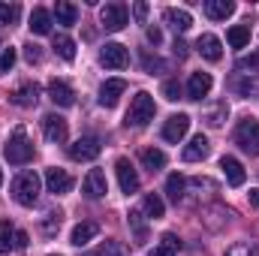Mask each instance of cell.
<instances>
[{"label": "cell", "instance_id": "1f68e13d", "mask_svg": "<svg viewBox=\"0 0 259 256\" xmlns=\"http://www.w3.org/2000/svg\"><path fill=\"white\" fill-rule=\"evenodd\" d=\"M142 66H145V72H151V75H160V72L169 69V64H166L163 58H157V55H151V52H142Z\"/></svg>", "mask_w": 259, "mask_h": 256}, {"label": "cell", "instance_id": "b9f144b4", "mask_svg": "<svg viewBox=\"0 0 259 256\" xmlns=\"http://www.w3.org/2000/svg\"><path fill=\"white\" fill-rule=\"evenodd\" d=\"M88 256H121V247H118L115 241H106L97 253H88Z\"/></svg>", "mask_w": 259, "mask_h": 256}, {"label": "cell", "instance_id": "ab89813d", "mask_svg": "<svg viewBox=\"0 0 259 256\" xmlns=\"http://www.w3.org/2000/svg\"><path fill=\"white\" fill-rule=\"evenodd\" d=\"M238 69H250V72H259V52L247 55V58H238Z\"/></svg>", "mask_w": 259, "mask_h": 256}, {"label": "cell", "instance_id": "d590c367", "mask_svg": "<svg viewBox=\"0 0 259 256\" xmlns=\"http://www.w3.org/2000/svg\"><path fill=\"white\" fill-rule=\"evenodd\" d=\"M15 58H18V55H15V49H12V46H6V49L0 52V72H9V69L15 66Z\"/></svg>", "mask_w": 259, "mask_h": 256}, {"label": "cell", "instance_id": "7402d4cb", "mask_svg": "<svg viewBox=\"0 0 259 256\" xmlns=\"http://www.w3.org/2000/svg\"><path fill=\"white\" fill-rule=\"evenodd\" d=\"M30 33H36V36L52 33V12H49V9L36 6V9L30 12Z\"/></svg>", "mask_w": 259, "mask_h": 256}, {"label": "cell", "instance_id": "44dd1931", "mask_svg": "<svg viewBox=\"0 0 259 256\" xmlns=\"http://www.w3.org/2000/svg\"><path fill=\"white\" fill-rule=\"evenodd\" d=\"M208 151H211V145H208V139L199 133V136L190 139V145L184 148V160H187V163H199V160L208 157Z\"/></svg>", "mask_w": 259, "mask_h": 256}, {"label": "cell", "instance_id": "e0dca14e", "mask_svg": "<svg viewBox=\"0 0 259 256\" xmlns=\"http://www.w3.org/2000/svg\"><path fill=\"white\" fill-rule=\"evenodd\" d=\"M220 169H223V175H226V181H229L232 187H241V184L247 181V172H244V166H241L235 157H223V160H220Z\"/></svg>", "mask_w": 259, "mask_h": 256}, {"label": "cell", "instance_id": "4dcf8cb0", "mask_svg": "<svg viewBox=\"0 0 259 256\" xmlns=\"http://www.w3.org/2000/svg\"><path fill=\"white\" fill-rule=\"evenodd\" d=\"M55 52H58L64 61H75V42H72L66 33H58V36H55Z\"/></svg>", "mask_w": 259, "mask_h": 256}, {"label": "cell", "instance_id": "8d00e7d4", "mask_svg": "<svg viewBox=\"0 0 259 256\" xmlns=\"http://www.w3.org/2000/svg\"><path fill=\"white\" fill-rule=\"evenodd\" d=\"M163 97H166L169 103H175V100H181V84H178L175 78H169V81L163 84Z\"/></svg>", "mask_w": 259, "mask_h": 256}, {"label": "cell", "instance_id": "7dc6e473", "mask_svg": "<svg viewBox=\"0 0 259 256\" xmlns=\"http://www.w3.org/2000/svg\"><path fill=\"white\" fill-rule=\"evenodd\" d=\"M247 196H250V205H253V208H259V187H256V190H250Z\"/></svg>", "mask_w": 259, "mask_h": 256}, {"label": "cell", "instance_id": "4fadbf2b", "mask_svg": "<svg viewBox=\"0 0 259 256\" xmlns=\"http://www.w3.org/2000/svg\"><path fill=\"white\" fill-rule=\"evenodd\" d=\"M115 172H118V184H121V190L127 193V196L139 190V175H136V169H133V163H130L127 157H121V160L115 163Z\"/></svg>", "mask_w": 259, "mask_h": 256}, {"label": "cell", "instance_id": "ee69618b", "mask_svg": "<svg viewBox=\"0 0 259 256\" xmlns=\"http://www.w3.org/2000/svg\"><path fill=\"white\" fill-rule=\"evenodd\" d=\"M133 15H136V18L142 21V18L148 15V3H136V6H133Z\"/></svg>", "mask_w": 259, "mask_h": 256}, {"label": "cell", "instance_id": "6da1fadb", "mask_svg": "<svg viewBox=\"0 0 259 256\" xmlns=\"http://www.w3.org/2000/svg\"><path fill=\"white\" fill-rule=\"evenodd\" d=\"M157 115V106H154V97L148 91H139L133 100H130V112H127V127H148Z\"/></svg>", "mask_w": 259, "mask_h": 256}, {"label": "cell", "instance_id": "74e56055", "mask_svg": "<svg viewBox=\"0 0 259 256\" xmlns=\"http://www.w3.org/2000/svg\"><path fill=\"white\" fill-rule=\"evenodd\" d=\"M226 115H229V109H226V103H220L214 112H208V124H211V127H220V124L226 121Z\"/></svg>", "mask_w": 259, "mask_h": 256}, {"label": "cell", "instance_id": "3957f363", "mask_svg": "<svg viewBox=\"0 0 259 256\" xmlns=\"http://www.w3.org/2000/svg\"><path fill=\"white\" fill-rule=\"evenodd\" d=\"M3 154H6V160L12 163V166H24V163H30L33 160V142L27 139V133L18 127L12 133V139L6 142V148H3Z\"/></svg>", "mask_w": 259, "mask_h": 256}, {"label": "cell", "instance_id": "277c9868", "mask_svg": "<svg viewBox=\"0 0 259 256\" xmlns=\"http://www.w3.org/2000/svg\"><path fill=\"white\" fill-rule=\"evenodd\" d=\"M235 145L250 154V157H259V121L256 118H244L238 130H235Z\"/></svg>", "mask_w": 259, "mask_h": 256}, {"label": "cell", "instance_id": "52a82bcc", "mask_svg": "<svg viewBox=\"0 0 259 256\" xmlns=\"http://www.w3.org/2000/svg\"><path fill=\"white\" fill-rule=\"evenodd\" d=\"M100 64L109 66V69H124L130 64V52L121 42H106L103 52H100Z\"/></svg>", "mask_w": 259, "mask_h": 256}, {"label": "cell", "instance_id": "f546056e", "mask_svg": "<svg viewBox=\"0 0 259 256\" xmlns=\"http://www.w3.org/2000/svg\"><path fill=\"white\" fill-rule=\"evenodd\" d=\"M142 208H145V214H148V217H154V220L166 214V205H163V199H160L157 193H148V196H145V202H142Z\"/></svg>", "mask_w": 259, "mask_h": 256}, {"label": "cell", "instance_id": "ffe728a7", "mask_svg": "<svg viewBox=\"0 0 259 256\" xmlns=\"http://www.w3.org/2000/svg\"><path fill=\"white\" fill-rule=\"evenodd\" d=\"M97 232H100V226H97L94 220H84V223H78V226L72 229V235H69V244H75V247H84V244H91V241L97 238Z\"/></svg>", "mask_w": 259, "mask_h": 256}, {"label": "cell", "instance_id": "d6a6232c", "mask_svg": "<svg viewBox=\"0 0 259 256\" xmlns=\"http://www.w3.org/2000/svg\"><path fill=\"white\" fill-rule=\"evenodd\" d=\"M15 247V229L9 220H0V253H9Z\"/></svg>", "mask_w": 259, "mask_h": 256}, {"label": "cell", "instance_id": "9c48e42d", "mask_svg": "<svg viewBox=\"0 0 259 256\" xmlns=\"http://www.w3.org/2000/svg\"><path fill=\"white\" fill-rule=\"evenodd\" d=\"M42 133L52 145H64L66 136H69V127H66V121L61 115H46L42 118Z\"/></svg>", "mask_w": 259, "mask_h": 256}, {"label": "cell", "instance_id": "ba28073f", "mask_svg": "<svg viewBox=\"0 0 259 256\" xmlns=\"http://www.w3.org/2000/svg\"><path fill=\"white\" fill-rule=\"evenodd\" d=\"M81 193H84L88 199H103V196L109 193L106 172H103V169H91V172L84 175V181H81Z\"/></svg>", "mask_w": 259, "mask_h": 256}, {"label": "cell", "instance_id": "8fae6325", "mask_svg": "<svg viewBox=\"0 0 259 256\" xmlns=\"http://www.w3.org/2000/svg\"><path fill=\"white\" fill-rule=\"evenodd\" d=\"M124 91H127V81H124V78H109V81H103V88H100V106L115 109Z\"/></svg>", "mask_w": 259, "mask_h": 256}, {"label": "cell", "instance_id": "9a60e30c", "mask_svg": "<svg viewBox=\"0 0 259 256\" xmlns=\"http://www.w3.org/2000/svg\"><path fill=\"white\" fill-rule=\"evenodd\" d=\"M163 18H166V24H169L175 33H187V30L193 27V15H190L187 9H175V6H169V9L163 12Z\"/></svg>", "mask_w": 259, "mask_h": 256}, {"label": "cell", "instance_id": "60d3db41", "mask_svg": "<svg viewBox=\"0 0 259 256\" xmlns=\"http://www.w3.org/2000/svg\"><path fill=\"white\" fill-rule=\"evenodd\" d=\"M24 58H27L30 64H39V61H42V49H39L36 42H27V46H24Z\"/></svg>", "mask_w": 259, "mask_h": 256}, {"label": "cell", "instance_id": "7a4b0ae2", "mask_svg": "<svg viewBox=\"0 0 259 256\" xmlns=\"http://www.w3.org/2000/svg\"><path fill=\"white\" fill-rule=\"evenodd\" d=\"M12 199H15L18 205H24V208L36 205V199H39V175H36V172H21V175H15V181H12Z\"/></svg>", "mask_w": 259, "mask_h": 256}, {"label": "cell", "instance_id": "7bdbcfd3", "mask_svg": "<svg viewBox=\"0 0 259 256\" xmlns=\"http://www.w3.org/2000/svg\"><path fill=\"white\" fill-rule=\"evenodd\" d=\"M145 36H148V42H154V46H160V42H163L160 27H148V30H145Z\"/></svg>", "mask_w": 259, "mask_h": 256}, {"label": "cell", "instance_id": "30bf717a", "mask_svg": "<svg viewBox=\"0 0 259 256\" xmlns=\"http://www.w3.org/2000/svg\"><path fill=\"white\" fill-rule=\"evenodd\" d=\"M187 130H190V115H172V118L163 124V139L172 142V145H178V142L187 136Z\"/></svg>", "mask_w": 259, "mask_h": 256}, {"label": "cell", "instance_id": "8992f818", "mask_svg": "<svg viewBox=\"0 0 259 256\" xmlns=\"http://www.w3.org/2000/svg\"><path fill=\"white\" fill-rule=\"evenodd\" d=\"M100 21H103V27L106 30H112V33H118V30H124L127 27V6L124 3H106L103 9H100Z\"/></svg>", "mask_w": 259, "mask_h": 256}, {"label": "cell", "instance_id": "c3c4849f", "mask_svg": "<svg viewBox=\"0 0 259 256\" xmlns=\"http://www.w3.org/2000/svg\"><path fill=\"white\" fill-rule=\"evenodd\" d=\"M0 184H3V172H0Z\"/></svg>", "mask_w": 259, "mask_h": 256}, {"label": "cell", "instance_id": "f1b7e54d", "mask_svg": "<svg viewBox=\"0 0 259 256\" xmlns=\"http://www.w3.org/2000/svg\"><path fill=\"white\" fill-rule=\"evenodd\" d=\"M184 187H187V178H184V175L172 172V175L166 178V193H169L172 202H181V199H184Z\"/></svg>", "mask_w": 259, "mask_h": 256}, {"label": "cell", "instance_id": "603a6c76", "mask_svg": "<svg viewBox=\"0 0 259 256\" xmlns=\"http://www.w3.org/2000/svg\"><path fill=\"white\" fill-rule=\"evenodd\" d=\"M205 12L214 21H223V18H229L235 12V3L232 0H205Z\"/></svg>", "mask_w": 259, "mask_h": 256}, {"label": "cell", "instance_id": "cb8c5ba5", "mask_svg": "<svg viewBox=\"0 0 259 256\" xmlns=\"http://www.w3.org/2000/svg\"><path fill=\"white\" fill-rule=\"evenodd\" d=\"M178 250H181V241H178V235H175V232H163L160 244L151 250V256H175Z\"/></svg>", "mask_w": 259, "mask_h": 256}, {"label": "cell", "instance_id": "83f0119b", "mask_svg": "<svg viewBox=\"0 0 259 256\" xmlns=\"http://www.w3.org/2000/svg\"><path fill=\"white\" fill-rule=\"evenodd\" d=\"M61 223H64V214H61V211H49V214L39 220V229H42L46 238H55L58 229H61Z\"/></svg>", "mask_w": 259, "mask_h": 256}, {"label": "cell", "instance_id": "484cf974", "mask_svg": "<svg viewBox=\"0 0 259 256\" xmlns=\"http://www.w3.org/2000/svg\"><path fill=\"white\" fill-rule=\"evenodd\" d=\"M226 39H229L232 49H244V46L250 42V24H235V27H229Z\"/></svg>", "mask_w": 259, "mask_h": 256}, {"label": "cell", "instance_id": "d6986e66", "mask_svg": "<svg viewBox=\"0 0 259 256\" xmlns=\"http://www.w3.org/2000/svg\"><path fill=\"white\" fill-rule=\"evenodd\" d=\"M36 100H39V84H36V81H24V84L12 94V103H15V106H21V109L36 106Z\"/></svg>", "mask_w": 259, "mask_h": 256}, {"label": "cell", "instance_id": "e575fe53", "mask_svg": "<svg viewBox=\"0 0 259 256\" xmlns=\"http://www.w3.org/2000/svg\"><path fill=\"white\" fill-rule=\"evenodd\" d=\"M15 18H18V6H15V3H12V6H9V3H0V27H9Z\"/></svg>", "mask_w": 259, "mask_h": 256}, {"label": "cell", "instance_id": "7c38bea8", "mask_svg": "<svg viewBox=\"0 0 259 256\" xmlns=\"http://www.w3.org/2000/svg\"><path fill=\"white\" fill-rule=\"evenodd\" d=\"M46 187H49V193H55V196H64V193L72 190V175L66 172V169H49L46 172Z\"/></svg>", "mask_w": 259, "mask_h": 256}, {"label": "cell", "instance_id": "5b68a950", "mask_svg": "<svg viewBox=\"0 0 259 256\" xmlns=\"http://www.w3.org/2000/svg\"><path fill=\"white\" fill-rule=\"evenodd\" d=\"M100 151H103V145H100L97 136H81V139H75V142L69 145V157H72L75 163H91V160L100 157Z\"/></svg>", "mask_w": 259, "mask_h": 256}, {"label": "cell", "instance_id": "d4e9b609", "mask_svg": "<svg viewBox=\"0 0 259 256\" xmlns=\"http://www.w3.org/2000/svg\"><path fill=\"white\" fill-rule=\"evenodd\" d=\"M55 18H58V24L72 27V24L78 21V9H75L72 3H66V0H58V3H55Z\"/></svg>", "mask_w": 259, "mask_h": 256}, {"label": "cell", "instance_id": "ac0fdd59", "mask_svg": "<svg viewBox=\"0 0 259 256\" xmlns=\"http://www.w3.org/2000/svg\"><path fill=\"white\" fill-rule=\"evenodd\" d=\"M211 84H214V81H211L208 72H193L190 81H187V100H202V97H208Z\"/></svg>", "mask_w": 259, "mask_h": 256}, {"label": "cell", "instance_id": "bcb514c9", "mask_svg": "<svg viewBox=\"0 0 259 256\" xmlns=\"http://www.w3.org/2000/svg\"><path fill=\"white\" fill-rule=\"evenodd\" d=\"M15 247H27V232H15Z\"/></svg>", "mask_w": 259, "mask_h": 256}, {"label": "cell", "instance_id": "836d02e7", "mask_svg": "<svg viewBox=\"0 0 259 256\" xmlns=\"http://www.w3.org/2000/svg\"><path fill=\"white\" fill-rule=\"evenodd\" d=\"M226 256H259V247L256 244H250V241H238V244H232Z\"/></svg>", "mask_w": 259, "mask_h": 256}, {"label": "cell", "instance_id": "2e32d148", "mask_svg": "<svg viewBox=\"0 0 259 256\" xmlns=\"http://www.w3.org/2000/svg\"><path fill=\"white\" fill-rule=\"evenodd\" d=\"M196 49H199V55H202L205 61H211V64L223 58V46H220V39H217L214 33H202L199 42H196Z\"/></svg>", "mask_w": 259, "mask_h": 256}, {"label": "cell", "instance_id": "f6af8a7d", "mask_svg": "<svg viewBox=\"0 0 259 256\" xmlns=\"http://www.w3.org/2000/svg\"><path fill=\"white\" fill-rule=\"evenodd\" d=\"M175 58H178V61H184V58H187V46H184V42H178V39H175Z\"/></svg>", "mask_w": 259, "mask_h": 256}, {"label": "cell", "instance_id": "f35d334b", "mask_svg": "<svg viewBox=\"0 0 259 256\" xmlns=\"http://www.w3.org/2000/svg\"><path fill=\"white\" fill-rule=\"evenodd\" d=\"M130 226L136 229V238L145 241V220H142V211H130Z\"/></svg>", "mask_w": 259, "mask_h": 256}, {"label": "cell", "instance_id": "4316f807", "mask_svg": "<svg viewBox=\"0 0 259 256\" xmlns=\"http://www.w3.org/2000/svg\"><path fill=\"white\" fill-rule=\"evenodd\" d=\"M142 163H145V169L160 172V169L166 166V154H163L160 148H145V151H142Z\"/></svg>", "mask_w": 259, "mask_h": 256}, {"label": "cell", "instance_id": "681fc988", "mask_svg": "<svg viewBox=\"0 0 259 256\" xmlns=\"http://www.w3.org/2000/svg\"><path fill=\"white\" fill-rule=\"evenodd\" d=\"M49 256H58V253H49Z\"/></svg>", "mask_w": 259, "mask_h": 256}, {"label": "cell", "instance_id": "5bb4252c", "mask_svg": "<svg viewBox=\"0 0 259 256\" xmlns=\"http://www.w3.org/2000/svg\"><path fill=\"white\" fill-rule=\"evenodd\" d=\"M49 100H52L55 106L66 109V106H72V103H75V94H72V88H69L66 81L52 78V81H49Z\"/></svg>", "mask_w": 259, "mask_h": 256}]
</instances>
